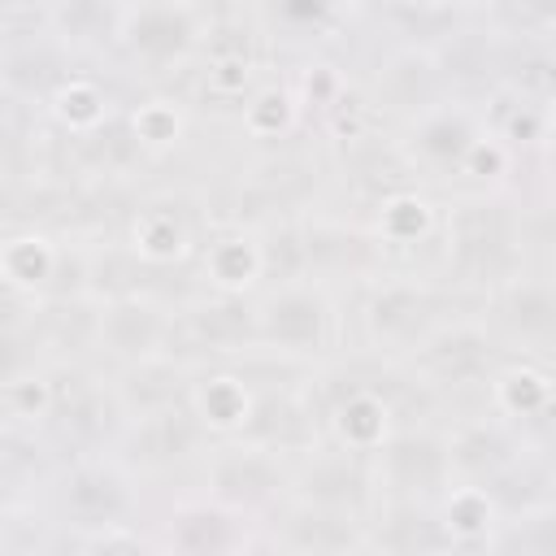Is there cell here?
I'll return each mask as SVG.
<instances>
[{
	"mask_svg": "<svg viewBox=\"0 0 556 556\" xmlns=\"http://www.w3.org/2000/svg\"><path fill=\"white\" fill-rule=\"evenodd\" d=\"M439 256L443 282L456 291H473L482 300L486 291L504 287L526 269V208H517V195H504V187L456 195L443 213Z\"/></svg>",
	"mask_w": 556,
	"mask_h": 556,
	"instance_id": "6da1fadb",
	"label": "cell"
},
{
	"mask_svg": "<svg viewBox=\"0 0 556 556\" xmlns=\"http://www.w3.org/2000/svg\"><path fill=\"white\" fill-rule=\"evenodd\" d=\"M143 478L126 469L113 452L70 460L43 486V508L56 521V552H83V539L109 526L143 521Z\"/></svg>",
	"mask_w": 556,
	"mask_h": 556,
	"instance_id": "7a4b0ae2",
	"label": "cell"
},
{
	"mask_svg": "<svg viewBox=\"0 0 556 556\" xmlns=\"http://www.w3.org/2000/svg\"><path fill=\"white\" fill-rule=\"evenodd\" d=\"M456 287L430 282L426 274L413 269H387L382 278L365 282V304H361V326H365V348L391 361H404L421 339H430L443 321L460 317L452 313Z\"/></svg>",
	"mask_w": 556,
	"mask_h": 556,
	"instance_id": "3957f363",
	"label": "cell"
},
{
	"mask_svg": "<svg viewBox=\"0 0 556 556\" xmlns=\"http://www.w3.org/2000/svg\"><path fill=\"white\" fill-rule=\"evenodd\" d=\"M334 334H339V317L330 304V287L300 278V282L265 287L256 295L261 348L291 356V361H304V365H321L334 352Z\"/></svg>",
	"mask_w": 556,
	"mask_h": 556,
	"instance_id": "277c9868",
	"label": "cell"
},
{
	"mask_svg": "<svg viewBox=\"0 0 556 556\" xmlns=\"http://www.w3.org/2000/svg\"><path fill=\"white\" fill-rule=\"evenodd\" d=\"M291 478H295V456L252 439H217L213 452L204 456V491L261 521L291 500Z\"/></svg>",
	"mask_w": 556,
	"mask_h": 556,
	"instance_id": "5b68a950",
	"label": "cell"
},
{
	"mask_svg": "<svg viewBox=\"0 0 556 556\" xmlns=\"http://www.w3.org/2000/svg\"><path fill=\"white\" fill-rule=\"evenodd\" d=\"M374 473H378V500L443 504V495L456 486L447 426L421 421L391 430L374 452Z\"/></svg>",
	"mask_w": 556,
	"mask_h": 556,
	"instance_id": "8992f818",
	"label": "cell"
},
{
	"mask_svg": "<svg viewBox=\"0 0 556 556\" xmlns=\"http://www.w3.org/2000/svg\"><path fill=\"white\" fill-rule=\"evenodd\" d=\"M204 43L200 4L187 0H130L117 56L135 65L143 78H165L191 61Z\"/></svg>",
	"mask_w": 556,
	"mask_h": 556,
	"instance_id": "52a82bcc",
	"label": "cell"
},
{
	"mask_svg": "<svg viewBox=\"0 0 556 556\" xmlns=\"http://www.w3.org/2000/svg\"><path fill=\"white\" fill-rule=\"evenodd\" d=\"M482 321L513 356L556 361V269L517 274L482 295Z\"/></svg>",
	"mask_w": 556,
	"mask_h": 556,
	"instance_id": "ba28073f",
	"label": "cell"
},
{
	"mask_svg": "<svg viewBox=\"0 0 556 556\" xmlns=\"http://www.w3.org/2000/svg\"><path fill=\"white\" fill-rule=\"evenodd\" d=\"M217 434L204 426V417L195 413L191 400L182 404H169L161 413H148V417H130L113 456L135 469L139 478H161L178 465H191V460H204L213 452Z\"/></svg>",
	"mask_w": 556,
	"mask_h": 556,
	"instance_id": "9c48e42d",
	"label": "cell"
},
{
	"mask_svg": "<svg viewBox=\"0 0 556 556\" xmlns=\"http://www.w3.org/2000/svg\"><path fill=\"white\" fill-rule=\"evenodd\" d=\"M156 526V547H174V552H235L252 543V526H261V517H248L222 500H213L208 491L191 495V500H174L169 513Z\"/></svg>",
	"mask_w": 556,
	"mask_h": 556,
	"instance_id": "30bf717a",
	"label": "cell"
},
{
	"mask_svg": "<svg viewBox=\"0 0 556 556\" xmlns=\"http://www.w3.org/2000/svg\"><path fill=\"white\" fill-rule=\"evenodd\" d=\"M369 91H374L378 113L382 117H395L404 126L417 122V117H426L430 109L456 100L452 87H447V78H443V70H439V61H434V52H426V48H395L378 65Z\"/></svg>",
	"mask_w": 556,
	"mask_h": 556,
	"instance_id": "8fae6325",
	"label": "cell"
},
{
	"mask_svg": "<svg viewBox=\"0 0 556 556\" xmlns=\"http://www.w3.org/2000/svg\"><path fill=\"white\" fill-rule=\"evenodd\" d=\"M169 321H174V304H165L156 295L109 300L104 317H100V356H109L113 365L156 356V352H165Z\"/></svg>",
	"mask_w": 556,
	"mask_h": 556,
	"instance_id": "7c38bea8",
	"label": "cell"
},
{
	"mask_svg": "<svg viewBox=\"0 0 556 556\" xmlns=\"http://www.w3.org/2000/svg\"><path fill=\"white\" fill-rule=\"evenodd\" d=\"M265 521H274V547H295V552H348V547H365V513L326 508V504H308V500H295L291 495Z\"/></svg>",
	"mask_w": 556,
	"mask_h": 556,
	"instance_id": "4fadbf2b",
	"label": "cell"
},
{
	"mask_svg": "<svg viewBox=\"0 0 556 556\" xmlns=\"http://www.w3.org/2000/svg\"><path fill=\"white\" fill-rule=\"evenodd\" d=\"M191 378H195V369L187 361L156 352V356L130 361V365H117L113 391H117V404L126 408V417H148V413L191 400Z\"/></svg>",
	"mask_w": 556,
	"mask_h": 556,
	"instance_id": "5bb4252c",
	"label": "cell"
},
{
	"mask_svg": "<svg viewBox=\"0 0 556 556\" xmlns=\"http://www.w3.org/2000/svg\"><path fill=\"white\" fill-rule=\"evenodd\" d=\"M130 0H52V30L78 56L117 52Z\"/></svg>",
	"mask_w": 556,
	"mask_h": 556,
	"instance_id": "9a60e30c",
	"label": "cell"
},
{
	"mask_svg": "<svg viewBox=\"0 0 556 556\" xmlns=\"http://www.w3.org/2000/svg\"><path fill=\"white\" fill-rule=\"evenodd\" d=\"M252 382L230 365V361H222V365H200L195 369V378H191V404H195V413L204 417V426L217 434V439H235L239 434V426L248 421V413H252Z\"/></svg>",
	"mask_w": 556,
	"mask_h": 556,
	"instance_id": "2e32d148",
	"label": "cell"
},
{
	"mask_svg": "<svg viewBox=\"0 0 556 556\" xmlns=\"http://www.w3.org/2000/svg\"><path fill=\"white\" fill-rule=\"evenodd\" d=\"M269 26H282V39H317L330 35L339 17V0H261Z\"/></svg>",
	"mask_w": 556,
	"mask_h": 556,
	"instance_id": "e0dca14e",
	"label": "cell"
}]
</instances>
